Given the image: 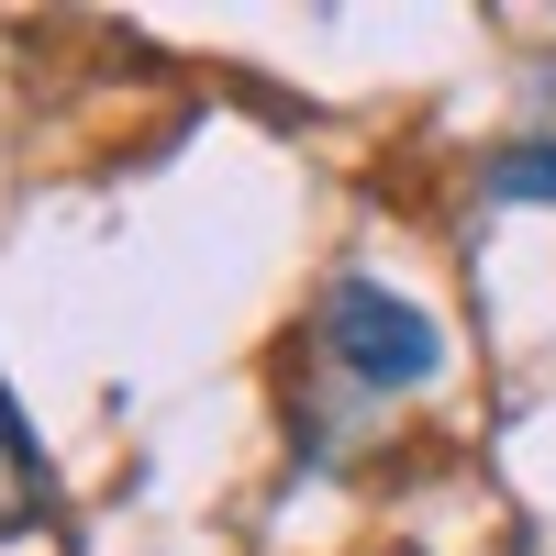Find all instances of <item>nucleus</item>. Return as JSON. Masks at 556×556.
<instances>
[{"label": "nucleus", "mask_w": 556, "mask_h": 556, "mask_svg": "<svg viewBox=\"0 0 556 556\" xmlns=\"http://www.w3.org/2000/svg\"><path fill=\"white\" fill-rule=\"evenodd\" d=\"M445 367V323L424 301L379 290V278H334L312 301V379H334V401L379 412L390 390H424Z\"/></svg>", "instance_id": "f257e3e1"}, {"label": "nucleus", "mask_w": 556, "mask_h": 556, "mask_svg": "<svg viewBox=\"0 0 556 556\" xmlns=\"http://www.w3.org/2000/svg\"><path fill=\"white\" fill-rule=\"evenodd\" d=\"M56 501H45V456H34V434H23V412H12V390H0V534H23V523H45Z\"/></svg>", "instance_id": "f03ea898"}, {"label": "nucleus", "mask_w": 556, "mask_h": 556, "mask_svg": "<svg viewBox=\"0 0 556 556\" xmlns=\"http://www.w3.org/2000/svg\"><path fill=\"white\" fill-rule=\"evenodd\" d=\"M479 190H490V201H545V212H556V134H513V146L479 167Z\"/></svg>", "instance_id": "7ed1b4c3"}]
</instances>
